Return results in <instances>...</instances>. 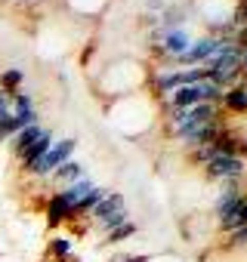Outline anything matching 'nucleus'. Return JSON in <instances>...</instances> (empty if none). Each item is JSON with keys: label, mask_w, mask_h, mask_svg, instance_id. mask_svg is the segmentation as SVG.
<instances>
[{"label": "nucleus", "mask_w": 247, "mask_h": 262, "mask_svg": "<svg viewBox=\"0 0 247 262\" xmlns=\"http://www.w3.org/2000/svg\"><path fill=\"white\" fill-rule=\"evenodd\" d=\"M31 123H37V108H28V111H13V114H7L4 120H0V142H7V139H13L19 129H25V126H31Z\"/></svg>", "instance_id": "4"}, {"label": "nucleus", "mask_w": 247, "mask_h": 262, "mask_svg": "<svg viewBox=\"0 0 247 262\" xmlns=\"http://www.w3.org/2000/svg\"><path fill=\"white\" fill-rule=\"evenodd\" d=\"M68 219H74V210L62 201V194L56 191L50 201H47V222L50 225H62V222H68Z\"/></svg>", "instance_id": "11"}, {"label": "nucleus", "mask_w": 247, "mask_h": 262, "mask_svg": "<svg viewBox=\"0 0 247 262\" xmlns=\"http://www.w3.org/2000/svg\"><path fill=\"white\" fill-rule=\"evenodd\" d=\"M93 188H96V185H93V179H87V176H84L80 182H71V185L59 188V194H62V201H65V204L74 210V207H77V204H80V201H84V198L93 191Z\"/></svg>", "instance_id": "10"}, {"label": "nucleus", "mask_w": 247, "mask_h": 262, "mask_svg": "<svg viewBox=\"0 0 247 262\" xmlns=\"http://www.w3.org/2000/svg\"><path fill=\"white\" fill-rule=\"evenodd\" d=\"M71 247H74V244H71V237H65V234H56V237L50 241V253H53L59 262H65V259L71 256Z\"/></svg>", "instance_id": "16"}, {"label": "nucleus", "mask_w": 247, "mask_h": 262, "mask_svg": "<svg viewBox=\"0 0 247 262\" xmlns=\"http://www.w3.org/2000/svg\"><path fill=\"white\" fill-rule=\"evenodd\" d=\"M232 244H235V247H244V244H247V225L232 231Z\"/></svg>", "instance_id": "21"}, {"label": "nucleus", "mask_w": 247, "mask_h": 262, "mask_svg": "<svg viewBox=\"0 0 247 262\" xmlns=\"http://www.w3.org/2000/svg\"><path fill=\"white\" fill-rule=\"evenodd\" d=\"M133 234H136V225H133V222H123L120 228L108 231V234H105V241H108V244H120V241H127V237H133Z\"/></svg>", "instance_id": "19"}, {"label": "nucleus", "mask_w": 247, "mask_h": 262, "mask_svg": "<svg viewBox=\"0 0 247 262\" xmlns=\"http://www.w3.org/2000/svg\"><path fill=\"white\" fill-rule=\"evenodd\" d=\"M87 176V170H84V164L80 161H65L62 167H56V173H53V179L56 182H62V188L65 185H71V182H80Z\"/></svg>", "instance_id": "12"}, {"label": "nucleus", "mask_w": 247, "mask_h": 262, "mask_svg": "<svg viewBox=\"0 0 247 262\" xmlns=\"http://www.w3.org/2000/svg\"><path fill=\"white\" fill-rule=\"evenodd\" d=\"M189 47H192V40H189V34H186L182 28H170V31H164V53H167V56L179 59Z\"/></svg>", "instance_id": "9"}, {"label": "nucleus", "mask_w": 247, "mask_h": 262, "mask_svg": "<svg viewBox=\"0 0 247 262\" xmlns=\"http://www.w3.org/2000/svg\"><path fill=\"white\" fill-rule=\"evenodd\" d=\"M229 43H232V40H225V37H204V40L192 43L176 62H186V65H189V62H207V59H213L216 53H222Z\"/></svg>", "instance_id": "3"}, {"label": "nucleus", "mask_w": 247, "mask_h": 262, "mask_svg": "<svg viewBox=\"0 0 247 262\" xmlns=\"http://www.w3.org/2000/svg\"><path fill=\"white\" fill-rule=\"evenodd\" d=\"M244 225H247V194H244V201L238 204V210H235V216L222 222V228H225V231H235V228H244Z\"/></svg>", "instance_id": "18"}, {"label": "nucleus", "mask_w": 247, "mask_h": 262, "mask_svg": "<svg viewBox=\"0 0 247 262\" xmlns=\"http://www.w3.org/2000/svg\"><path fill=\"white\" fill-rule=\"evenodd\" d=\"M244 170H247V161L241 155H216L213 161H207V176L222 179V182H232V179L244 176Z\"/></svg>", "instance_id": "2"}, {"label": "nucleus", "mask_w": 247, "mask_h": 262, "mask_svg": "<svg viewBox=\"0 0 247 262\" xmlns=\"http://www.w3.org/2000/svg\"><path fill=\"white\" fill-rule=\"evenodd\" d=\"M74 148H77V139H59V142H53L50 145V151L28 170L31 176H37V179H47V176H53L56 173V167H62L65 161H71V155H74Z\"/></svg>", "instance_id": "1"}, {"label": "nucleus", "mask_w": 247, "mask_h": 262, "mask_svg": "<svg viewBox=\"0 0 247 262\" xmlns=\"http://www.w3.org/2000/svg\"><path fill=\"white\" fill-rule=\"evenodd\" d=\"M22 80H25V71L22 68H7L4 74H0V90H7L10 96L22 86Z\"/></svg>", "instance_id": "15"}, {"label": "nucleus", "mask_w": 247, "mask_h": 262, "mask_svg": "<svg viewBox=\"0 0 247 262\" xmlns=\"http://www.w3.org/2000/svg\"><path fill=\"white\" fill-rule=\"evenodd\" d=\"M7 114H13V96L7 90H0V120H4Z\"/></svg>", "instance_id": "20"}, {"label": "nucleus", "mask_w": 247, "mask_h": 262, "mask_svg": "<svg viewBox=\"0 0 247 262\" xmlns=\"http://www.w3.org/2000/svg\"><path fill=\"white\" fill-rule=\"evenodd\" d=\"M50 145H53V133H50V129H44V133H40V136H37V139L22 151V155H16V158H19V164H22V170L28 173V170H31V167L47 155V151H50Z\"/></svg>", "instance_id": "5"}, {"label": "nucleus", "mask_w": 247, "mask_h": 262, "mask_svg": "<svg viewBox=\"0 0 247 262\" xmlns=\"http://www.w3.org/2000/svg\"><path fill=\"white\" fill-rule=\"evenodd\" d=\"M201 102H204L201 83H186V86H176L170 93V105L173 108H192V105H201Z\"/></svg>", "instance_id": "6"}, {"label": "nucleus", "mask_w": 247, "mask_h": 262, "mask_svg": "<svg viewBox=\"0 0 247 262\" xmlns=\"http://www.w3.org/2000/svg\"><path fill=\"white\" fill-rule=\"evenodd\" d=\"M222 105H225L229 111H247V86H241V83L229 86V90L222 93Z\"/></svg>", "instance_id": "13"}, {"label": "nucleus", "mask_w": 247, "mask_h": 262, "mask_svg": "<svg viewBox=\"0 0 247 262\" xmlns=\"http://www.w3.org/2000/svg\"><path fill=\"white\" fill-rule=\"evenodd\" d=\"M241 201H244V194H241L235 185H229V188L216 198V207H213V210H216V216H219V225H222L225 219H232V216H235V210H238V204H241Z\"/></svg>", "instance_id": "7"}, {"label": "nucleus", "mask_w": 247, "mask_h": 262, "mask_svg": "<svg viewBox=\"0 0 247 262\" xmlns=\"http://www.w3.org/2000/svg\"><path fill=\"white\" fill-rule=\"evenodd\" d=\"M241 71H247V47H244V53H241Z\"/></svg>", "instance_id": "22"}, {"label": "nucleus", "mask_w": 247, "mask_h": 262, "mask_svg": "<svg viewBox=\"0 0 247 262\" xmlns=\"http://www.w3.org/2000/svg\"><path fill=\"white\" fill-rule=\"evenodd\" d=\"M238 151H241V155H247V139H241V142H238Z\"/></svg>", "instance_id": "23"}, {"label": "nucleus", "mask_w": 247, "mask_h": 262, "mask_svg": "<svg viewBox=\"0 0 247 262\" xmlns=\"http://www.w3.org/2000/svg\"><path fill=\"white\" fill-rule=\"evenodd\" d=\"M123 207H127V204H123V194H117V191H108L93 210H90V219L93 222H102L105 216H111V213H117V210H123Z\"/></svg>", "instance_id": "8"}, {"label": "nucleus", "mask_w": 247, "mask_h": 262, "mask_svg": "<svg viewBox=\"0 0 247 262\" xmlns=\"http://www.w3.org/2000/svg\"><path fill=\"white\" fill-rule=\"evenodd\" d=\"M123 222H130V213H127V207H123V210H117V213H111V216H105V219H102V222H96V225H99V228L108 234V231L120 228Z\"/></svg>", "instance_id": "17"}, {"label": "nucleus", "mask_w": 247, "mask_h": 262, "mask_svg": "<svg viewBox=\"0 0 247 262\" xmlns=\"http://www.w3.org/2000/svg\"><path fill=\"white\" fill-rule=\"evenodd\" d=\"M44 129H47V126H40V123H31V126L19 129V133L13 136V151H16V155H22V151H25V148L40 136V133H44Z\"/></svg>", "instance_id": "14"}]
</instances>
